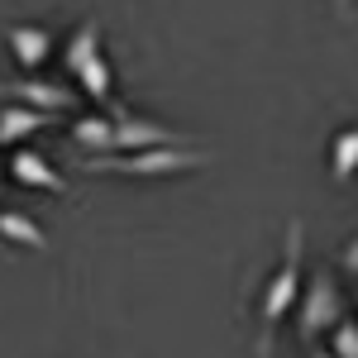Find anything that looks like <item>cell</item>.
Masks as SVG:
<instances>
[{
	"label": "cell",
	"instance_id": "1",
	"mask_svg": "<svg viewBox=\"0 0 358 358\" xmlns=\"http://www.w3.org/2000/svg\"><path fill=\"white\" fill-rule=\"evenodd\" d=\"M301 253H306V224L292 220L287 239H282V263H277V273L268 277V287L258 296V358L273 354L277 325L292 315V306L301 301Z\"/></svg>",
	"mask_w": 358,
	"mask_h": 358
},
{
	"label": "cell",
	"instance_id": "2",
	"mask_svg": "<svg viewBox=\"0 0 358 358\" xmlns=\"http://www.w3.org/2000/svg\"><path fill=\"white\" fill-rule=\"evenodd\" d=\"M210 153L206 148H148V153H120V158H91V172L106 177H172V172H192L206 167Z\"/></svg>",
	"mask_w": 358,
	"mask_h": 358
},
{
	"label": "cell",
	"instance_id": "3",
	"mask_svg": "<svg viewBox=\"0 0 358 358\" xmlns=\"http://www.w3.org/2000/svg\"><path fill=\"white\" fill-rule=\"evenodd\" d=\"M339 320H344V296H339V282H334L330 268H320V273H310V282L301 287V301H296V334L310 344L315 334L334 330Z\"/></svg>",
	"mask_w": 358,
	"mask_h": 358
},
{
	"label": "cell",
	"instance_id": "4",
	"mask_svg": "<svg viewBox=\"0 0 358 358\" xmlns=\"http://www.w3.org/2000/svg\"><path fill=\"white\" fill-rule=\"evenodd\" d=\"M110 124H115V148L124 153H148V148H192V134H177V129H163L153 120H138L124 106L110 101Z\"/></svg>",
	"mask_w": 358,
	"mask_h": 358
},
{
	"label": "cell",
	"instance_id": "5",
	"mask_svg": "<svg viewBox=\"0 0 358 358\" xmlns=\"http://www.w3.org/2000/svg\"><path fill=\"white\" fill-rule=\"evenodd\" d=\"M0 96L10 101H24V110H38V115H62L72 106V91L57 82H38V77H20V82H5Z\"/></svg>",
	"mask_w": 358,
	"mask_h": 358
},
{
	"label": "cell",
	"instance_id": "6",
	"mask_svg": "<svg viewBox=\"0 0 358 358\" xmlns=\"http://www.w3.org/2000/svg\"><path fill=\"white\" fill-rule=\"evenodd\" d=\"M5 43H10L15 62H20L24 72H34L38 62H48V53H53V29H43V24H15L10 34H5Z\"/></svg>",
	"mask_w": 358,
	"mask_h": 358
},
{
	"label": "cell",
	"instance_id": "7",
	"mask_svg": "<svg viewBox=\"0 0 358 358\" xmlns=\"http://www.w3.org/2000/svg\"><path fill=\"white\" fill-rule=\"evenodd\" d=\"M10 177L20 182V187H38V192H67V182H62V172L43 163L34 148H15V158H10Z\"/></svg>",
	"mask_w": 358,
	"mask_h": 358
},
{
	"label": "cell",
	"instance_id": "8",
	"mask_svg": "<svg viewBox=\"0 0 358 358\" xmlns=\"http://www.w3.org/2000/svg\"><path fill=\"white\" fill-rule=\"evenodd\" d=\"M96 57H101V24H96V20H82L77 34L62 43V67H67L72 77H82V67L96 62Z\"/></svg>",
	"mask_w": 358,
	"mask_h": 358
},
{
	"label": "cell",
	"instance_id": "9",
	"mask_svg": "<svg viewBox=\"0 0 358 358\" xmlns=\"http://www.w3.org/2000/svg\"><path fill=\"white\" fill-rule=\"evenodd\" d=\"M53 120L57 115H38V110H24V106H5V110H0V148H15L20 138L48 129Z\"/></svg>",
	"mask_w": 358,
	"mask_h": 358
},
{
	"label": "cell",
	"instance_id": "10",
	"mask_svg": "<svg viewBox=\"0 0 358 358\" xmlns=\"http://www.w3.org/2000/svg\"><path fill=\"white\" fill-rule=\"evenodd\" d=\"M72 138H77L82 148H91L96 158H110L115 153V124L106 120V115H86V120H77V124H72Z\"/></svg>",
	"mask_w": 358,
	"mask_h": 358
},
{
	"label": "cell",
	"instance_id": "11",
	"mask_svg": "<svg viewBox=\"0 0 358 358\" xmlns=\"http://www.w3.org/2000/svg\"><path fill=\"white\" fill-rule=\"evenodd\" d=\"M354 172H358V124H349V129H339L330 138V177L349 182Z\"/></svg>",
	"mask_w": 358,
	"mask_h": 358
},
{
	"label": "cell",
	"instance_id": "12",
	"mask_svg": "<svg viewBox=\"0 0 358 358\" xmlns=\"http://www.w3.org/2000/svg\"><path fill=\"white\" fill-rule=\"evenodd\" d=\"M0 234H5V239H15V244H24V248H38V253L48 248V234L29 220L24 210H0Z\"/></svg>",
	"mask_w": 358,
	"mask_h": 358
},
{
	"label": "cell",
	"instance_id": "13",
	"mask_svg": "<svg viewBox=\"0 0 358 358\" xmlns=\"http://www.w3.org/2000/svg\"><path fill=\"white\" fill-rule=\"evenodd\" d=\"M77 82H82L86 101H101V106H110V62H106V53L96 57V62H86Z\"/></svg>",
	"mask_w": 358,
	"mask_h": 358
},
{
	"label": "cell",
	"instance_id": "14",
	"mask_svg": "<svg viewBox=\"0 0 358 358\" xmlns=\"http://www.w3.org/2000/svg\"><path fill=\"white\" fill-rule=\"evenodd\" d=\"M330 354L334 358H358V325L354 320H339L330 330Z\"/></svg>",
	"mask_w": 358,
	"mask_h": 358
},
{
	"label": "cell",
	"instance_id": "15",
	"mask_svg": "<svg viewBox=\"0 0 358 358\" xmlns=\"http://www.w3.org/2000/svg\"><path fill=\"white\" fill-rule=\"evenodd\" d=\"M339 268H344L349 277H358V234H354L344 248H339Z\"/></svg>",
	"mask_w": 358,
	"mask_h": 358
},
{
	"label": "cell",
	"instance_id": "16",
	"mask_svg": "<svg viewBox=\"0 0 358 358\" xmlns=\"http://www.w3.org/2000/svg\"><path fill=\"white\" fill-rule=\"evenodd\" d=\"M334 10H339V20H354V0H334Z\"/></svg>",
	"mask_w": 358,
	"mask_h": 358
},
{
	"label": "cell",
	"instance_id": "17",
	"mask_svg": "<svg viewBox=\"0 0 358 358\" xmlns=\"http://www.w3.org/2000/svg\"><path fill=\"white\" fill-rule=\"evenodd\" d=\"M310 358H334V354H330V349H315V354H310Z\"/></svg>",
	"mask_w": 358,
	"mask_h": 358
},
{
	"label": "cell",
	"instance_id": "18",
	"mask_svg": "<svg viewBox=\"0 0 358 358\" xmlns=\"http://www.w3.org/2000/svg\"><path fill=\"white\" fill-rule=\"evenodd\" d=\"M0 192H5V172H0Z\"/></svg>",
	"mask_w": 358,
	"mask_h": 358
},
{
	"label": "cell",
	"instance_id": "19",
	"mask_svg": "<svg viewBox=\"0 0 358 358\" xmlns=\"http://www.w3.org/2000/svg\"><path fill=\"white\" fill-rule=\"evenodd\" d=\"M354 301H358V296H354Z\"/></svg>",
	"mask_w": 358,
	"mask_h": 358
}]
</instances>
